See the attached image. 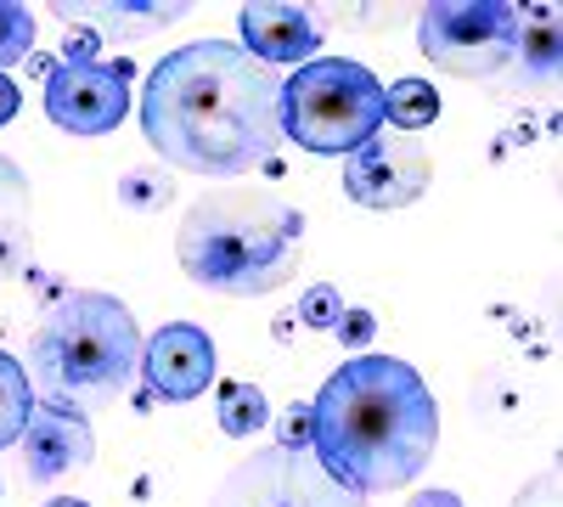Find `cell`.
Wrapping results in <instances>:
<instances>
[{
    "instance_id": "cell-24",
    "label": "cell",
    "mask_w": 563,
    "mask_h": 507,
    "mask_svg": "<svg viewBox=\"0 0 563 507\" xmlns=\"http://www.w3.org/2000/svg\"><path fill=\"white\" fill-rule=\"evenodd\" d=\"M63 63H102V40L90 34V29L68 34V45H63Z\"/></svg>"
},
{
    "instance_id": "cell-2",
    "label": "cell",
    "mask_w": 563,
    "mask_h": 507,
    "mask_svg": "<svg viewBox=\"0 0 563 507\" xmlns=\"http://www.w3.org/2000/svg\"><path fill=\"white\" fill-rule=\"evenodd\" d=\"M440 445V406L417 366L350 355L310 400V456L355 496L411 485Z\"/></svg>"
},
{
    "instance_id": "cell-7",
    "label": "cell",
    "mask_w": 563,
    "mask_h": 507,
    "mask_svg": "<svg viewBox=\"0 0 563 507\" xmlns=\"http://www.w3.org/2000/svg\"><path fill=\"white\" fill-rule=\"evenodd\" d=\"M209 507H366V496L344 491L310 451H260L231 469Z\"/></svg>"
},
{
    "instance_id": "cell-10",
    "label": "cell",
    "mask_w": 563,
    "mask_h": 507,
    "mask_svg": "<svg viewBox=\"0 0 563 507\" xmlns=\"http://www.w3.org/2000/svg\"><path fill=\"white\" fill-rule=\"evenodd\" d=\"M214 339L198 328V321H169V328H158L147 344H141V378H147V389L158 400H198L209 384H214Z\"/></svg>"
},
{
    "instance_id": "cell-6",
    "label": "cell",
    "mask_w": 563,
    "mask_h": 507,
    "mask_svg": "<svg viewBox=\"0 0 563 507\" xmlns=\"http://www.w3.org/2000/svg\"><path fill=\"white\" fill-rule=\"evenodd\" d=\"M519 18L507 0H434L417 12V52L456 79H496L512 63Z\"/></svg>"
},
{
    "instance_id": "cell-20",
    "label": "cell",
    "mask_w": 563,
    "mask_h": 507,
    "mask_svg": "<svg viewBox=\"0 0 563 507\" xmlns=\"http://www.w3.org/2000/svg\"><path fill=\"white\" fill-rule=\"evenodd\" d=\"M29 52H34V12L0 0V74L29 63Z\"/></svg>"
},
{
    "instance_id": "cell-23",
    "label": "cell",
    "mask_w": 563,
    "mask_h": 507,
    "mask_svg": "<svg viewBox=\"0 0 563 507\" xmlns=\"http://www.w3.org/2000/svg\"><path fill=\"white\" fill-rule=\"evenodd\" d=\"M350 350H361L372 333H378V321H372V310H344V321H339V328H333Z\"/></svg>"
},
{
    "instance_id": "cell-5",
    "label": "cell",
    "mask_w": 563,
    "mask_h": 507,
    "mask_svg": "<svg viewBox=\"0 0 563 507\" xmlns=\"http://www.w3.org/2000/svg\"><path fill=\"white\" fill-rule=\"evenodd\" d=\"M276 124L305 153L350 158L361 142H372L384 130V85L372 79L366 63L316 57L294 79H282Z\"/></svg>"
},
{
    "instance_id": "cell-17",
    "label": "cell",
    "mask_w": 563,
    "mask_h": 507,
    "mask_svg": "<svg viewBox=\"0 0 563 507\" xmlns=\"http://www.w3.org/2000/svg\"><path fill=\"white\" fill-rule=\"evenodd\" d=\"M384 119L395 124V130H429L434 119H440V90L429 85V79H395L389 90H384Z\"/></svg>"
},
{
    "instance_id": "cell-22",
    "label": "cell",
    "mask_w": 563,
    "mask_h": 507,
    "mask_svg": "<svg viewBox=\"0 0 563 507\" xmlns=\"http://www.w3.org/2000/svg\"><path fill=\"white\" fill-rule=\"evenodd\" d=\"M276 451H310V406L305 400H294L276 418Z\"/></svg>"
},
{
    "instance_id": "cell-1",
    "label": "cell",
    "mask_w": 563,
    "mask_h": 507,
    "mask_svg": "<svg viewBox=\"0 0 563 507\" xmlns=\"http://www.w3.org/2000/svg\"><path fill=\"white\" fill-rule=\"evenodd\" d=\"M276 68L249 57L238 40H192L147 74L141 130L169 169L231 180L276 153Z\"/></svg>"
},
{
    "instance_id": "cell-25",
    "label": "cell",
    "mask_w": 563,
    "mask_h": 507,
    "mask_svg": "<svg viewBox=\"0 0 563 507\" xmlns=\"http://www.w3.org/2000/svg\"><path fill=\"white\" fill-rule=\"evenodd\" d=\"M18 102H23V97H18V85L0 74V124H12V119H18Z\"/></svg>"
},
{
    "instance_id": "cell-8",
    "label": "cell",
    "mask_w": 563,
    "mask_h": 507,
    "mask_svg": "<svg viewBox=\"0 0 563 507\" xmlns=\"http://www.w3.org/2000/svg\"><path fill=\"white\" fill-rule=\"evenodd\" d=\"M130 57L108 63H57L45 74V113L68 135H108L130 113Z\"/></svg>"
},
{
    "instance_id": "cell-15",
    "label": "cell",
    "mask_w": 563,
    "mask_h": 507,
    "mask_svg": "<svg viewBox=\"0 0 563 507\" xmlns=\"http://www.w3.org/2000/svg\"><path fill=\"white\" fill-rule=\"evenodd\" d=\"M214 423H220L231 440H249V434H260V429L271 423V400H265V389H260V384H249V378H231V384H220Z\"/></svg>"
},
{
    "instance_id": "cell-19",
    "label": "cell",
    "mask_w": 563,
    "mask_h": 507,
    "mask_svg": "<svg viewBox=\"0 0 563 507\" xmlns=\"http://www.w3.org/2000/svg\"><path fill=\"white\" fill-rule=\"evenodd\" d=\"M169 198H175V175L158 164H141V169L119 175V203L135 214H158V209H169Z\"/></svg>"
},
{
    "instance_id": "cell-9",
    "label": "cell",
    "mask_w": 563,
    "mask_h": 507,
    "mask_svg": "<svg viewBox=\"0 0 563 507\" xmlns=\"http://www.w3.org/2000/svg\"><path fill=\"white\" fill-rule=\"evenodd\" d=\"M429 180H434L429 153H422L417 142H406V135L378 130L372 142H361L344 158V192L361 209H406V203H417L422 192H429Z\"/></svg>"
},
{
    "instance_id": "cell-4",
    "label": "cell",
    "mask_w": 563,
    "mask_h": 507,
    "mask_svg": "<svg viewBox=\"0 0 563 507\" xmlns=\"http://www.w3.org/2000/svg\"><path fill=\"white\" fill-rule=\"evenodd\" d=\"M29 389L45 395V406H108L130 389L141 373V328L124 299L113 294H63L29 333Z\"/></svg>"
},
{
    "instance_id": "cell-27",
    "label": "cell",
    "mask_w": 563,
    "mask_h": 507,
    "mask_svg": "<svg viewBox=\"0 0 563 507\" xmlns=\"http://www.w3.org/2000/svg\"><path fill=\"white\" fill-rule=\"evenodd\" d=\"M45 507H90V502H79V496H57V502H45Z\"/></svg>"
},
{
    "instance_id": "cell-13",
    "label": "cell",
    "mask_w": 563,
    "mask_h": 507,
    "mask_svg": "<svg viewBox=\"0 0 563 507\" xmlns=\"http://www.w3.org/2000/svg\"><path fill=\"white\" fill-rule=\"evenodd\" d=\"M186 12H192V7H175V0H169V7H164V0H97V7H57L63 23H79L90 34H124V40L169 29Z\"/></svg>"
},
{
    "instance_id": "cell-11",
    "label": "cell",
    "mask_w": 563,
    "mask_h": 507,
    "mask_svg": "<svg viewBox=\"0 0 563 507\" xmlns=\"http://www.w3.org/2000/svg\"><path fill=\"white\" fill-rule=\"evenodd\" d=\"M97 456V434H90L85 411L68 406H34L29 429H23V480L29 485H52L74 469H85Z\"/></svg>"
},
{
    "instance_id": "cell-21",
    "label": "cell",
    "mask_w": 563,
    "mask_h": 507,
    "mask_svg": "<svg viewBox=\"0 0 563 507\" xmlns=\"http://www.w3.org/2000/svg\"><path fill=\"white\" fill-rule=\"evenodd\" d=\"M294 321H305V328H316V333H333L339 321H344V299H339V288H310L305 299H299V316Z\"/></svg>"
},
{
    "instance_id": "cell-3",
    "label": "cell",
    "mask_w": 563,
    "mask_h": 507,
    "mask_svg": "<svg viewBox=\"0 0 563 507\" xmlns=\"http://www.w3.org/2000/svg\"><path fill=\"white\" fill-rule=\"evenodd\" d=\"M175 260L198 288L225 299H260L299 276L305 209L260 187H220L186 209L175 232Z\"/></svg>"
},
{
    "instance_id": "cell-18",
    "label": "cell",
    "mask_w": 563,
    "mask_h": 507,
    "mask_svg": "<svg viewBox=\"0 0 563 507\" xmlns=\"http://www.w3.org/2000/svg\"><path fill=\"white\" fill-rule=\"evenodd\" d=\"M29 411H34V389H29V373L0 350V451L18 445L23 429H29Z\"/></svg>"
},
{
    "instance_id": "cell-26",
    "label": "cell",
    "mask_w": 563,
    "mask_h": 507,
    "mask_svg": "<svg viewBox=\"0 0 563 507\" xmlns=\"http://www.w3.org/2000/svg\"><path fill=\"white\" fill-rule=\"evenodd\" d=\"M411 507H462V496L456 491H422V496H411Z\"/></svg>"
},
{
    "instance_id": "cell-12",
    "label": "cell",
    "mask_w": 563,
    "mask_h": 507,
    "mask_svg": "<svg viewBox=\"0 0 563 507\" xmlns=\"http://www.w3.org/2000/svg\"><path fill=\"white\" fill-rule=\"evenodd\" d=\"M238 29H243V52L260 57L265 68H282V63L305 68L321 52V18L305 7H243Z\"/></svg>"
},
{
    "instance_id": "cell-14",
    "label": "cell",
    "mask_w": 563,
    "mask_h": 507,
    "mask_svg": "<svg viewBox=\"0 0 563 507\" xmlns=\"http://www.w3.org/2000/svg\"><path fill=\"white\" fill-rule=\"evenodd\" d=\"M29 175L0 153V283L29 271Z\"/></svg>"
},
{
    "instance_id": "cell-16",
    "label": "cell",
    "mask_w": 563,
    "mask_h": 507,
    "mask_svg": "<svg viewBox=\"0 0 563 507\" xmlns=\"http://www.w3.org/2000/svg\"><path fill=\"white\" fill-rule=\"evenodd\" d=\"M512 63H525V79H552V74H558V12H552V7L519 18V45H512Z\"/></svg>"
}]
</instances>
